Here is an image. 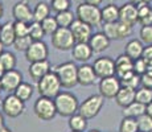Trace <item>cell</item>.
I'll return each instance as SVG.
<instances>
[{
	"label": "cell",
	"mask_w": 152,
	"mask_h": 132,
	"mask_svg": "<svg viewBox=\"0 0 152 132\" xmlns=\"http://www.w3.org/2000/svg\"><path fill=\"white\" fill-rule=\"evenodd\" d=\"M122 83L121 79H119L116 75H113V77H107V78H102L101 82H99V94H101L103 98L106 99H114L116 96L118 91L121 90Z\"/></svg>",
	"instance_id": "cell-10"
},
{
	"label": "cell",
	"mask_w": 152,
	"mask_h": 132,
	"mask_svg": "<svg viewBox=\"0 0 152 132\" xmlns=\"http://www.w3.org/2000/svg\"><path fill=\"white\" fill-rule=\"evenodd\" d=\"M45 31H44L41 23L39 21H32L29 24V36L33 41H41L45 37Z\"/></svg>",
	"instance_id": "cell-33"
},
{
	"label": "cell",
	"mask_w": 152,
	"mask_h": 132,
	"mask_svg": "<svg viewBox=\"0 0 152 132\" xmlns=\"http://www.w3.org/2000/svg\"><path fill=\"white\" fill-rule=\"evenodd\" d=\"M28 73L33 81L39 82L42 77H45L48 73H50V63L48 60L37 61V62H31L28 69Z\"/></svg>",
	"instance_id": "cell-17"
},
{
	"label": "cell",
	"mask_w": 152,
	"mask_h": 132,
	"mask_svg": "<svg viewBox=\"0 0 152 132\" xmlns=\"http://www.w3.org/2000/svg\"><path fill=\"white\" fill-rule=\"evenodd\" d=\"M75 16L78 20L86 23L91 26H98L102 24V13L101 8L97 5H90L86 3H81L77 7Z\"/></svg>",
	"instance_id": "cell-3"
},
{
	"label": "cell",
	"mask_w": 152,
	"mask_h": 132,
	"mask_svg": "<svg viewBox=\"0 0 152 132\" xmlns=\"http://www.w3.org/2000/svg\"><path fill=\"white\" fill-rule=\"evenodd\" d=\"M33 111L40 120H45V122L46 120H52L57 114L54 99L40 95V98L34 102Z\"/></svg>",
	"instance_id": "cell-5"
},
{
	"label": "cell",
	"mask_w": 152,
	"mask_h": 132,
	"mask_svg": "<svg viewBox=\"0 0 152 132\" xmlns=\"http://www.w3.org/2000/svg\"><path fill=\"white\" fill-rule=\"evenodd\" d=\"M131 3H134L135 5H142V4H150L152 0H130Z\"/></svg>",
	"instance_id": "cell-47"
},
{
	"label": "cell",
	"mask_w": 152,
	"mask_h": 132,
	"mask_svg": "<svg viewBox=\"0 0 152 132\" xmlns=\"http://www.w3.org/2000/svg\"><path fill=\"white\" fill-rule=\"evenodd\" d=\"M52 45L57 50H72L73 46L75 45V39L73 36L70 28H61L60 26L52 34Z\"/></svg>",
	"instance_id": "cell-6"
},
{
	"label": "cell",
	"mask_w": 152,
	"mask_h": 132,
	"mask_svg": "<svg viewBox=\"0 0 152 132\" xmlns=\"http://www.w3.org/2000/svg\"><path fill=\"white\" fill-rule=\"evenodd\" d=\"M0 65L4 69V71L13 70L16 67V55L11 52H3L0 55Z\"/></svg>",
	"instance_id": "cell-32"
},
{
	"label": "cell",
	"mask_w": 152,
	"mask_h": 132,
	"mask_svg": "<svg viewBox=\"0 0 152 132\" xmlns=\"http://www.w3.org/2000/svg\"><path fill=\"white\" fill-rule=\"evenodd\" d=\"M15 40H16L15 25L13 23L7 21L5 24L1 25V29H0V42L4 46H10V45H13Z\"/></svg>",
	"instance_id": "cell-23"
},
{
	"label": "cell",
	"mask_w": 152,
	"mask_h": 132,
	"mask_svg": "<svg viewBox=\"0 0 152 132\" xmlns=\"http://www.w3.org/2000/svg\"><path fill=\"white\" fill-rule=\"evenodd\" d=\"M25 102H23L20 98H17L15 94L5 96V99L1 103V110L10 118H17L20 116L25 110Z\"/></svg>",
	"instance_id": "cell-9"
},
{
	"label": "cell",
	"mask_w": 152,
	"mask_h": 132,
	"mask_svg": "<svg viewBox=\"0 0 152 132\" xmlns=\"http://www.w3.org/2000/svg\"><path fill=\"white\" fill-rule=\"evenodd\" d=\"M75 15L72 12V11L66 9V11H62V12H58L56 15V20H57L58 25L61 26V28H70L72 24L74 23L75 20Z\"/></svg>",
	"instance_id": "cell-31"
},
{
	"label": "cell",
	"mask_w": 152,
	"mask_h": 132,
	"mask_svg": "<svg viewBox=\"0 0 152 132\" xmlns=\"http://www.w3.org/2000/svg\"><path fill=\"white\" fill-rule=\"evenodd\" d=\"M69 127L72 131L83 132L87 127V119L81 115V114H74V115L70 116V119H69Z\"/></svg>",
	"instance_id": "cell-30"
},
{
	"label": "cell",
	"mask_w": 152,
	"mask_h": 132,
	"mask_svg": "<svg viewBox=\"0 0 152 132\" xmlns=\"http://www.w3.org/2000/svg\"><path fill=\"white\" fill-rule=\"evenodd\" d=\"M140 40L144 45H151L152 44V25H144L140 29Z\"/></svg>",
	"instance_id": "cell-41"
},
{
	"label": "cell",
	"mask_w": 152,
	"mask_h": 132,
	"mask_svg": "<svg viewBox=\"0 0 152 132\" xmlns=\"http://www.w3.org/2000/svg\"><path fill=\"white\" fill-rule=\"evenodd\" d=\"M102 13V23L107 24V23H115L119 21V7L115 4H107L101 9Z\"/></svg>",
	"instance_id": "cell-25"
},
{
	"label": "cell",
	"mask_w": 152,
	"mask_h": 132,
	"mask_svg": "<svg viewBox=\"0 0 152 132\" xmlns=\"http://www.w3.org/2000/svg\"><path fill=\"white\" fill-rule=\"evenodd\" d=\"M119 79H121L122 86L130 87V89H134V90L138 89V86L142 83V75L136 74L134 70L130 71V73H127V74L123 75V77L119 78Z\"/></svg>",
	"instance_id": "cell-28"
},
{
	"label": "cell",
	"mask_w": 152,
	"mask_h": 132,
	"mask_svg": "<svg viewBox=\"0 0 152 132\" xmlns=\"http://www.w3.org/2000/svg\"><path fill=\"white\" fill-rule=\"evenodd\" d=\"M33 40L31 39V36H23V37H16L13 42V46L16 50L19 52H27L29 49V46L32 45Z\"/></svg>",
	"instance_id": "cell-38"
},
{
	"label": "cell",
	"mask_w": 152,
	"mask_h": 132,
	"mask_svg": "<svg viewBox=\"0 0 152 132\" xmlns=\"http://www.w3.org/2000/svg\"><path fill=\"white\" fill-rule=\"evenodd\" d=\"M103 33L110 40H124L126 37L131 36L132 26L122 21L107 23V24H103Z\"/></svg>",
	"instance_id": "cell-8"
},
{
	"label": "cell",
	"mask_w": 152,
	"mask_h": 132,
	"mask_svg": "<svg viewBox=\"0 0 152 132\" xmlns=\"http://www.w3.org/2000/svg\"><path fill=\"white\" fill-rule=\"evenodd\" d=\"M73 36L75 39V42H89L91 37V25L81 21V20H74V23L70 26Z\"/></svg>",
	"instance_id": "cell-16"
},
{
	"label": "cell",
	"mask_w": 152,
	"mask_h": 132,
	"mask_svg": "<svg viewBox=\"0 0 152 132\" xmlns=\"http://www.w3.org/2000/svg\"><path fill=\"white\" fill-rule=\"evenodd\" d=\"M135 95H136V90L122 86L114 99H115V102L121 106V107L124 108V107H127L128 104L132 103V102H135Z\"/></svg>",
	"instance_id": "cell-22"
},
{
	"label": "cell",
	"mask_w": 152,
	"mask_h": 132,
	"mask_svg": "<svg viewBox=\"0 0 152 132\" xmlns=\"http://www.w3.org/2000/svg\"><path fill=\"white\" fill-rule=\"evenodd\" d=\"M1 124H4V122H3V116L0 115V125H1Z\"/></svg>",
	"instance_id": "cell-53"
},
{
	"label": "cell",
	"mask_w": 152,
	"mask_h": 132,
	"mask_svg": "<svg viewBox=\"0 0 152 132\" xmlns=\"http://www.w3.org/2000/svg\"><path fill=\"white\" fill-rule=\"evenodd\" d=\"M138 131H139V127L135 118L124 116L122 119L121 125H119V132H138Z\"/></svg>",
	"instance_id": "cell-35"
},
{
	"label": "cell",
	"mask_w": 152,
	"mask_h": 132,
	"mask_svg": "<svg viewBox=\"0 0 152 132\" xmlns=\"http://www.w3.org/2000/svg\"><path fill=\"white\" fill-rule=\"evenodd\" d=\"M70 1L72 0H50V8L54 12H62V11L69 9Z\"/></svg>",
	"instance_id": "cell-42"
},
{
	"label": "cell",
	"mask_w": 152,
	"mask_h": 132,
	"mask_svg": "<svg viewBox=\"0 0 152 132\" xmlns=\"http://www.w3.org/2000/svg\"><path fill=\"white\" fill-rule=\"evenodd\" d=\"M0 81H1V89L4 91H7V93L15 91L20 86V83L23 82V75H21V73L15 69L8 70V71H5L3 74Z\"/></svg>",
	"instance_id": "cell-15"
},
{
	"label": "cell",
	"mask_w": 152,
	"mask_h": 132,
	"mask_svg": "<svg viewBox=\"0 0 152 132\" xmlns=\"http://www.w3.org/2000/svg\"><path fill=\"white\" fill-rule=\"evenodd\" d=\"M0 132H12V131H11L8 127H5L4 124H1L0 125Z\"/></svg>",
	"instance_id": "cell-49"
},
{
	"label": "cell",
	"mask_w": 152,
	"mask_h": 132,
	"mask_svg": "<svg viewBox=\"0 0 152 132\" xmlns=\"http://www.w3.org/2000/svg\"><path fill=\"white\" fill-rule=\"evenodd\" d=\"M93 67L97 74V78L99 79L115 75V61L111 57H101L95 60Z\"/></svg>",
	"instance_id": "cell-12"
},
{
	"label": "cell",
	"mask_w": 152,
	"mask_h": 132,
	"mask_svg": "<svg viewBox=\"0 0 152 132\" xmlns=\"http://www.w3.org/2000/svg\"><path fill=\"white\" fill-rule=\"evenodd\" d=\"M102 1H103V0H83V3H86V4L97 5V7H99V5L102 4Z\"/></svg>",
	"instance_id": "cell-46"
},
{
	"label": "cell",
	"mask_w": 152,
	"mask_h": 132,
	"mask_svg": "<svg viewBox=\"0 0 152 132\" xmlns=\"http://www.w3.org/2000/svg\"><path fill=\"white\" fill-rule=\"evenodd\" d=\"M3 15H4V7H3V3L0 1V19L3 17Z\"/></svg>",
	"instance_id": "cell-50"
},
{
	"label": "cell",
	"mask_w": 152,
	"mask_h": 132,
	"mask_svg": "<svg viewBox=\"0 0 152 132\" xmlns=\"http://www.w3.org/2000/svg\"><path fill=\"white\" fill-rule=\"evenodd\" d=\"M50 4H48L46 1H39L33 9V21L41 23L48 16H50Z\"/></svg>",
	"instance_id": "cell-26"
},
{
	"label": "cell",
	"mask_w": 152,
	"mask_h": 132,
	"mask_svg": "<svg viewBox=\"0 0 152 132\" xmlns=\"http://www.w3.org/2000/svg\"><path fill=\"white\" fill-rule=\"evenodd\" d=\"M143 114H145V104H142L136 101L132 102L131 104H128L127 107H124L123 110V116H128V118L138 119Z\"/></svg>",
	"instance_id": "cell-27"
},
{
	"label": "cell",
	"mask_w": 152,
	"mask_h": 132,
	"mask_svg": "<svg viewBox=\"0 0 152 132\" xmlns=\"http://www.w3.org/2000/svg\"><path fill=\"white\" fill-rule=\"evenodd\" d=\"M56 108H57V114L61 116H73L74 114L78 112L80 103L75 95L68 91H61L57 96L54 98Z\"/></svg>",
	"instance_id": "cell-1"
},
{
	"label": "cell",
	"mask_w": 152,
	"mask_h": 132,
	"mask_svg": "<svg viewBox=\"0 0 152 132\" xmlns=\"http://www.w3.org/2000/svg\"><path fill=\"white\" fill-rule=\"evenodd\" d=\"M72 132H80V131H72Z\"/></svg>",
	"instance_id": "cell-56"
},
{
	"label": "cell",
	"mask_w": 152,
	"mask_h": 132,
	"mask_svg": "<svg viewBox=\"0 0 152 132\" xmlns=\"http://www.w3.org/2000/svg\"><path fill=\"white\" fill-rule=\"evenodd\" d=\"M12 16L16 21H24L32 23L33 21V11L31 9L28 0H21L17 1L12 8Z\"/></svg>",
	"instance_id": "cell-14"
},
{
	"label": "cell",
	"mask_w": 152,
	"mask_h": 132,
	"mask_svg": "<svg viewBox=\"0 0 152 132\" xmlns=\"http://www.w3.org/2000/svg\"><path fill=\"white\" fill-rule=\"evenodd\" d=\"M61 85L60 79H58L56 71H50L42 77L37 82V90H39V94L41 96H46V98H52L54 99L58 94L61 93Z\"/></svg>",
	"instance_id": "cell-2"
},
{
	"label": "cell",
	"mask_w": 152,
	"mask_h": 132,
	"mask_svg": "<svg viewBox=\"0 0 152 132\" xmlns=\"http://www.w3.org/2000/svg\"><path fill=\"white\" fill-rule=\"evenodd\" d=\"M147 67H148V62L143 57L134 61V71H135L136 74H139V75L145 74V73H147Z\"/></svg>",
	"instance_id": "cell-43"
},
{
	"label": "cell",
	"mask_w": 152,
	"mask_h": 132,
	"mask_svg": "<svg viewBox=\"0 0 152 132\" xmlns=\"http://www.w3.org/2000/svg\"><path fill=\"white\" fill-rule=\"evenodd\" d=\"M104 103V98L98 94V95H91L87 99H85L82 103L80 104L78 108V114H81L86 119H93L94 116H97L99 111L102 110Z\"/></svg>",
	"instance_id": "cell-7"
},
{
	"label": "cell",
	"mask_w": 152,
	"mask_h": 132,
	"mask_svg": "<svg viewBox=\"0 0 152 132\" xmlns=\"http://www.w3.org/2000/svg\"><path fill=\"white\" fill-rule=\"evenodd\" d=\"M49 55V49L48 45L41 40V41H33L29 49L25 52V58L29 62H37V61H44L48 60Z\"/></svg>",
	"instance_id": "cell-11"
},
{
	"label": "cell",
	"mask_w": 152,
	"mask_h": 132,
	"mask_svg": "<svg viewBox=\"0 0 152 132\" xmlns=\"http://www.w3.org/2000/svg\"><path fill=\"white\" fill-rule=\"evenodd\" d=\"M29 24L31 23H24V21H16L15 20V33L16 37H23V36H29Z\"/></svg>",
	"instance_id": "cell-40"
},
{
	"label": "cell",
	"mask_w": 152,
	"mask_h": 132,
	"mask_svg": "<svg viewBox=\"0 0 152 132\" xmlns=\"http://www.w3.org/2000/svg\"><path fill=\"white\" fill-rule=\"evenodd\" d=\"M145 114H148V115L152 118V102L145 106Z\"/></svg>",
	"instance_id": "cell-48"
},
{
	"label": "cell",
	"mask_w": 152,
	"mask_h": 132,
	"mask_svg": "<svg viewBox=\"0 0 152 132\" xmlns=\"http://www.w3.org/2000/svg\"><path fill=\"white\" fill-rule=\"evenodd\" d=\"M3 46H4V45H3V44L0 42V55H1V53L4 52V49H3Z\"/></svg>",
	"instance_id": "cell-52"
},
{
	"label": "cell",
	"mask_w": 152,
	"mask_h": 132,
	"mask_svg": "<svg viewBox=\"0 0 152 132\" xmlns=\"http://www.w3.org/2000/svg\"><path fill=\"white\" fill-rule=\"evenodd\" d=\"M41 25L44 28V31H45L46 34H53L56 31H57L58 28H60V25H58L57 20H56V16H48L45 20H42L41 21Z\"/></svg>",
	"instance_id": "cell-37"
},
{
	"label": "cell",
	"mask_w": 152,
	"mask_h": 132,
	"mask_svg": "<svg viewBox=\"0 0 152 132\" xmlns=\"http://www.w3.org/2000/svg\"><path fill=\"white\" fill-rule=\"evenodd\" d=\"M138 127H139V131L140 132H151L152 131V118L148 114H143L140 115L138 119Z\"/></svg>",
	"instance_id": "cell-39"
},
{
	"label": "cell",
	"mask_w": 152,
	"mask_h": 132,
	"mask_svg": "<svg viewBox=\"0 0 152 132\" xmlns=\"http://www.w3.org/2000/svg\"><path fill=\"white\" fill-rule=\"evenodd\" d=\"M0 90H3V89H1V81H0Z\"/></svg>",
	"instance_id": "cell-55"
},
{
	"label": "cell",
	"mask_w": 152,
	"mask_h": 132,
	"mask_svg": "<svg viewBox=\"0 0 152 132\" xmlns=\"http://www.w3.org/2000/svg\"><path fill=\"white\" fill-rule=\"evenodd\" d=\"M135 101L142 104H145V106L148 103H151L152 102V90L147 89V87H142V89L136 90Z\"/></svg>",
	"instance_id": "cell-36"
},
{
	"label": "cell",
	"mask_w": 152,
	"mask_h": 132,
	"mask_svg": "<svg viewBox=\"0 0 152 132\" xmlns=\"http://www.w3.org/2000/svg\"><path fill=\"white\" fill-rule=\"evenodd\" d=\"M93 49L90 48L89 42H75L72 49V57L78 62H87L93 55Z\"/></svg>",
	"instance_id": "cell-18"
},
{
	"label": "cell",
	"mask_w": 152,
	"mask_h": 132,
	"mask_svg": "<svg viewBox=\"0 0 152 132\" xmlns=\"http://www.w3.org/2000/svg\"><path fill=\"white\" fill-rule=\"evenodd\" d=\"M4 69H3V67H1V65H0V78H1L3 77V74H4Z\"/></svg>",
	"instance_id": "cell-51"
},
{
	"label": "cell",
	"mask_w": 152,
	"mask_h": 132,
	"mask_svg": "<svg viewBox=\"0 0 152 132\" xmlns=\"http://www.w3.org/2000/svg\"><path fill=\"white\" fill-rule=\"evenodd\" d=\"M142 85H143V87H147V89L152 90V75L143 74L142 75Z\"/></svg>",
	"instance_id": "cell-45"
},
{
	"label": "cell",
	"mask_w": 152,
	"mask_h": 132,
	"mask_svg": "<svg viewBox=\"0 0 152 132\" xmlns=\"http://www.w3.org/2000/svg\"><path fill=\"white\" fill-rule=\"evenodd\" d=\"M0 29H1V25H0Z\"/></svg>",
	"instance_id": "cell-57"
},
{
	"label": "cell",
	"mask_w": 152,
	"mask_h": 132,
	"mask_svg": "<svg viewBox=\"0 0 152 132\" xmlns=\"http://www.w3.org/2000/svg\"><path fill=\"white\" fill-rule=\"evenodd\" d=\"M134 70V60L130 58L127 54L119 55L115 60V75L118 78H122L127 73Z\"/></svg>",
	"instance_id": "cell-21"
},
{
	"label": "cell",
	"mask_w": 152,
	"mask_h": 132,
	"mask_svg": "<svg viewBox=\"0 0 152 132\" xmlns=\"http://www.w3.org/2000/svg\"><path fill=\"white\" fill-rule=\"evenodd\" d=\"M138 132H140V131H138Z\"/></svg>",
	"instance_id": "cell-58"
},
{
	"label": "cell",
	"mask_w": 152,
	"mask_h": 132,
	"mask_svg": "<svg viewBox=\"0 0 152 132\" xmlns=\"http://www.w3.org/2000/svg\"><path fill=\"white\" fill-rule=\"evenodd\" d=\"M89 132H101V131H98V130H91V131H89Z\"/></svg>",
	"instance_id": "cell-54"
},
{
	"label": "cell",
	"mask_w": 152,
	"mask_h": 132,
	"mask_svg": "<svg viewBox=\"0 0 152 132\" xmlns=\"http://www.w3.org/2000/svg\"><path fill=\"white\" fill-rule=\"evenodd\" d=\"M97 79V74L91 65L83 63L78 67V83L82 86H91Z\"/></svg>",
	"instance_id": "cell-20"
},
{
	"label": "cell",
	"mask_w": 152,
	"mask_h": 132,
	"mask_svg": "<svg viewBox=\"0 0 152 132\" xmlns=\"http://www.w3.org/2000/svg\"><path fill=\"white\" fill-rule=\"evenodd\" d=\"M139 12V24L142 26L152 25V7L150 4H142L138 5Z\"/></svg>",
	"instance_id": "cell-29"
},
{
	"label": "cell",
	"mask_w": 152,
	"mask_h": 132,
	"mask_svg": "<svg viewBox=\"0 0 152 132\" xmlns=\"http://www.w3.org/2000/svg\"><path fill=\"white\" fill-rule=\"evenodd\" d=\"M110 39L103 33V32H98V33L91 34L89 40V45L93 49L94 53H102L110 46Z\"/></svg>",
	"instance_id": "cell-19"
},
{
	"label": "cell",
	"mask_w": 152,
	"mask_h": 132,
	"mask_svg": "<svg viewBox=\"0 0 152 132\" xmlns=\"http://www.w3.org/2000/svg\"><path fill=\"white\" fill-rule=\"evenodd\" d=\"M56 74L60 79L62 87L70 89L78 83V67L74 62H65L56 67Z\"/></svg>",
	"instance_id": "cell-4"
},
{
	"label": "cell",
	"mask_w": 152,
	"mask_h": 132,
	"mask_svg": "<svg viewBox=\"0 0 152 132\" xmlns=\"http://www.w3.org/2000/svg\"><path fill=\"white\" fill-rule=\"evenodd\" d=\"M13 94L17 96V98L21 99L23 102H27L28 99L32 96V94H33V87H32L29 83L21 82V83H20V86L13 91Z\"/></svg>",
	"instance_id": "cell-34"
},
{
	"label": "cell",
	"mask_w": 152,
	"mask_h": 132,
	"mask_svg": "<svg viewBox=\"0 0 152 132\" xmlns=\"http://www.w3.org/2000/svg\"><path fill=\"white\" fill-rule=\"evenodd\" d=\"M142 57L144 58L148 63H152V44L151 45H145L144 46V52H143Z\"/></svg>",
	"instance_id": "cell-44"
},
{
	"label": "cell",
	"mask_w": 152,
	"mask_h": 132,
	"mask_svg": "<svg viewBox=\"0 0 152 132\" xmlns=\"http://www.w3.org/2000/svg\"><path fill=\"white\" fill-rule=\"evenodd\" d=\"M119 21L134 26L136 23H139V12H138V5L134 3L128 1L124 3L121 8H119Z\"/></svg>",
	"instance_id": "cell-13"
},
{
	"label": "cell",
	"mask_w": 152,
	"mask_h": 132,
	"mask_svg": "<svg viewBox=\"0 0 152 132\" xmlns=\"http://www.w3.org/2000/svg\"><path fill=\"white\" fill-rule=\"evenodd\" d=\"M151 132H152V131H151Z\"/></svg>",
	"instance_id": "cell-59"
},
{
	"label": "cell",
	"mask_w": 152,
	"mask_h": 132,
	"mask_svg": "<svg viewBox=\"0 0 152 132\" xmlns=\"http://www.w3.org/2000/svg\"><path fill=\"white\" fill-rule=\"evenodd\" d=\"M143 52H144V45H143L142 40H131L126 44L124 48V54H127L130 58H132L134 61L138 60L143 55Z\"/></svg>",
	"instance_id": "cell-24"
}]
</instances>
